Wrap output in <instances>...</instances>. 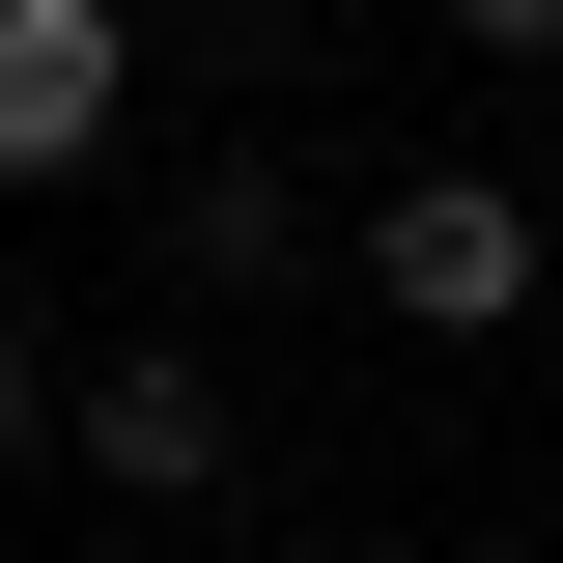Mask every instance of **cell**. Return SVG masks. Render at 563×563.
<instances>
[{
    "instance_id": "cell-4",
    "label": "cell",
    "mask_w": 563,
    "mask_h": 563,
    "mask_svg": "<svg viewBox=\"0 0 563 563\" xmlns=\"http://www.w3.org/2000/svg\"><path fill=\"white\" fill-rule=\"evenodd\" d=\"M169 254L198 282H310L339 225H310V169H169Z\"/></svg>"
},
{
    "instance_id": "cell-3",
    "label": "cell",
    "mask_w": 563,
    "mask_h": 563,
    "mask_svg": "<svg viewBox=\"0 0 563 563\" xmlns=\"http://www.w3.org/2000/svg\"><path fill=\"white\" fill-rule=\"evenodd\" d=\"M57 451H85L113 507H198V479H225V366L169 339V310H141L113 366H57Z\"/></svg>"
},
{
    "instance_id": "cell-5",
    "label": "cell",
    "mask_w": 563,
    "mask_h": 563,
    "mask_svg": "<svg viewBox=\"0 0 563 563\" xmlns=\"http://www.w3.org/2000/svg\"><path fill=\"white\" fill-rule=\"evenodd\" d=\"M29 422H57V339H29V310H0V451H29Z\"/></svg>"
},
{
    "instance_id": "cell-6",
    "label": "cell",
    "mask_w": 563,
    "mask_h": 563,
    "mask_svg": "<svg viewBox=\"0 0 563 563\" xmlns=\"http://www.w3.org/2000/svg\"><path fill=\"white\" fill-rule=\"evenodd\" d=\"M451 29H479V57H563V0H451Z\"/></svg>"
},
{
    "instance_id": "cell-1",
    "label": "cell",
    "mask_w": 563,
    "mask_h": 563,
    "mask_svg": "<svg viewBox=\"0 0 563 563\" xmlns=\"http://www.w3.org/2000/svg\"><path fill=\"white\" fill-rule=\"evenodd\" d=\"M339 254H366V310H395V339H536V282H563V225L507 198V169H395V198H366Z\"/></svg>"
},
{
    "instance_id": "cell-2",
    "label": "cell",
    "mask_w": 563,
    "mask_h": 563,
    "mask_svg": "<svg viewBox=\"0 0 563 563\" xmlns=\"http://www.w3.org/2000/svg\"><path fill=\"white\" fill-rule=\"evenodd\" d=\"M113 141H141V29H113V0H0V169L85 198Z\"/></svg>"
}]
</instances>
